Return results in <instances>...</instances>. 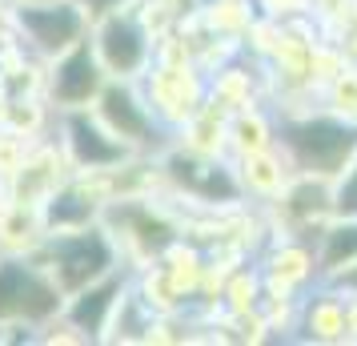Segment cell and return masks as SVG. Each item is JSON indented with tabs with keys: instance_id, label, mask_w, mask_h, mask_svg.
Returning <instances> with one entry per match:
<instances>
[{
	"instance_id": "obj_1",
	"label": "cell",
	"mask_w": 357,
	"mask_h": 346,
	"mask_svg": "<svg viewBox=\"0 0 357 346\" xmlns=\"http://www.w3.org/2000/svg\"><path fill=\"white\" fill-rule=\"evenodd\" d=\"M293 149H297V157L309 165V169H317V173H333L345 157H349V149H354V133L341 129V125H329V121H313V125H301V129H293Z\"/></svg>"
},
{
	"instance_id": "obj_2",
	"label": "cell",
	"mask_w": 357,
	"mask_h": 346,
	"mask_svg": "<svg viewBox=\"0 0 357 346\" xmlns=\"http://www.w3.org/2000/svg\"><path fill=\"white\" fill-rule=\"evenodd\" d=\"M52 306H56V294L36 278L33 270H24L17 262L0 266V318H13V314H49Z\"/></svg>"
},
{
	"instance_id": "obj_3",
	"label": "cell",
	"mask_w": 357,
	"mask_h": 346,
	"mask_svg": "<svg viewBox=\"0 0 357 346\" xmlns=\"http://www.w3.org/2000/svg\"><path fill=\"white\" fill-rule=\"evenodd\" d=\"M100 36H105L100 49H105V61H109L113 73H132V69L145 61V41H141L132 20H109Z\"/></svg>"
},
{
	"instance_id": "obj_4",
	"label": "cell",
	"mask_w": 357,
	"mask_h": 346,
	"mask_svg": "<svg viewBox=\"0 0 357 346\" xmlns=\"http://www.w3.org/2000/svg\"><path fill=\"white\" fill-rule=\"evenodd\" d=\"M105 266H109V250L100 238H77V242H65V250H61V274L68 286L93 282Z\"/></svg>"
},
{
	"instance_id": "obj_5",
	"label": "cell",
	"mask_w": 357,
	"mask_h": 346,
	"mask_svg": "<svg viewBox=\"0 0 357 346\" xmlns=\"http://www.w3.org/2000/svg\"><path fill=\"white\" fill-rule=\"evenodd\" d=\"M93 93H97V65L84 49H77L56 73V97L68 101V105H81Z\"/></svg>"
},
{
	"instance_id": "obj_6",
	"label": "cell",
	"mask_w": 357,
	"mask_h": 346,
	"mask_svg": "<svg viewBox=\"0 0 357 346\" xmlns=\"http://www.w3.org/2000/svg\"><path fill=\"white\" fill-rule=\"evenodd\" d=\"M24 24L33 29V36L45 45V49H56V41H52V33L61 36V49H65L68 41L77 36V29H81V20H77V13L73 8H40V13H24Z\"/></svg>"
},
{
	"instance_id": "obj_7",
	"label": "cell",
	"mask_w": 357,
	"mask_h": 346,
	"mask_svg": "<svg viewBox=\"0 0 357 346\" xmlns=\"http://www.w3.org/2000/svg\"><path fill=\"white\" fill-rule=\"evenodd\" d=\"M105 133L93 129L89 121H73V145H77V157L89 165H109L121 157V145L116 141H100Z\"/></svg>"
},
{
	"instance_id": "obj_8",
	"label": "cell",
	"mask_w": 357,
	"mask_h": 346,
	"mask_svg": "<svg viewBox=\"0 0 357 346\" xmlns=\"http://www.w3.org/2000/svg\"><path fill=\"white\" fill-rule=\"evenodd\" d=\"M105 113H109V121H113V129L121 133V137H137V133L145 129V117L132 109V97L129 93H105Z\"/></svg>"
},
{
	"instance_id": "obj_9",
	"label": "cell",
	"mask_w": 357,
	"mask_h": 346,
	"mask_svg": "<svg viewBox=\"0 0 357 346\" xmlns=\"http://www.w3.org/2000/svg\"><path fill=\"white\" fill-rule=\"evenodd\" d=\"M337 210H341V214H357V169H349V173H345V182H341Z\"/></svg>"
},
{
	"instance_id": "obj_10",
	"label": "cell",
	"mask_w": 357,
	"mask_h": 346,
	"mask_svg": "<svg viewBox=\"0 0 357 346\" xmlns=\"http://www.w3.org/2000/svg\"><path fill=\"white\" fill-rule=\"evenodd\" d=\"M89 4H93V8H97V13H105V8H113L116 0H89Z\"/></svg>"
}]
</instances>
